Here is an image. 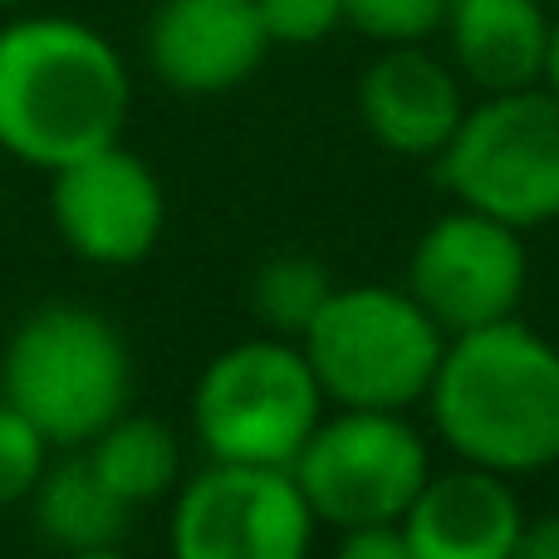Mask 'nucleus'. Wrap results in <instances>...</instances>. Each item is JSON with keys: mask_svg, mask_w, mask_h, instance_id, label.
<instances>
[{"mask_svg": "<svg viewBox=\"0 0 559 559\" xmlns=\"http://www.w3.org/2000/svg\"><path fill=\"white\" fill-rule=\"evenodd\" d=\"M10 5H20V0H0V10H10Z\"/></svg>", "mask_w": 559, "mask_h": 559, "instance_id": "nucleus-25", "label": "nucleus"}, {"mask_svg": "<svg viewBox=\"0 0 559 559\" xmlns=\"http://www.w3.org/2000/svg\"><path fill=\"white\" fill-rule=\"evenodd\" d=\"M344 25L373 45H423L442 29L447 0H338Z\"/></svg>", "mask_w": 559, "mask_h": 559, "instance_id": "nucleus-18", "label": "nucleus"}, {"mask_svg": "<svg viewBox=\"0 0 559 559\" xmlns=\"http://www.w3.org/2000/svg\"><path fill=\"white\" fill-rule=\"evenodd\" d=\"M545 5H559V0H545Z\"/></svg>", "mask_w": 559, "mask_h": 559, "instance_id": "nucleus-26", "label": "nucleus"}, {"mask_svg": "<svg viewBox=\"0 0 559 559\" xmlns=\"http://www.w3.org/2000/svg\"><path fill=\"white\" fill-rule=\"evenodd\" d=\"M334 295V280L329 271L314 261V255H275V261H265L261 271L251 280V305L255 314H261V324L271 329L280 338H299L309 324H314V314L324 309V299Z\"/></svg>", "mask_w": 559, "mask_h": 559, "instance_id": "nucleus-17", "label": "nucleus"}, {"mask_svg": "<svg viewBox=\"0 0 559 559\" xmlns=\"http://www.w3.org/2000/svg\"><path fill=\"white\" fill-rule=\"evenodd\" d=\"M35 521L49 540L64 555L94 550V545H118L128 531V506L108 491L94 476L84 452H69L64 462H55L35 486Z\"/></svg>", "mask_w": 559, "mask_h": 559, "instance_id": "nucleus-16", "label": "nucleus"}, {"mask_svg": "<svg viewBox=\"0 0 559 559\" xmlns=\"http://www.w3.org/2000/svg\"><path fill=\"white\" fill-rule=\"evenodd\" d=\"M427 413L456 462L496 476L559 466V348L521 319L447 338Z\"/></svg>", "mask_w": 559, "mask_h": 559, "instance_id": "nucleus-2", "label": "nucleus"}, {"mask_svg": "<svg viewBox=\"0 0 559 559\" xmlns=\"http://www.w3.org/2000/svg\"><path fill=\"white\" fill-rule=\"evenodd\" d=\"M462 74L423 45H383L358 74V118L397 157H437L462 123Z\"/></svg>", "mask_w": 559, "mask_h": 559, "instance_id": "nucleus-12", "label": "nucleus"}, {"mask_svg": "<svg viewBox=\"0 0 559 559\" xmlns=\"http://www.w3.org/2000/svg\"><path fill=\"white\" fill-rule=\"evenodd\" d=\"M314 511L285 466L212 462L173 496V559H309Z\"/></svg>", "mask_w": 559, "mask_h": 559, "instance_id": "nucleus-8", "label": "nucleus"}, {"mask_svg": "<svg viewBox=\"0 0 559 559\" xmlns=\"http://www.w3.org/2000/svg\"><path fill=\"white\" fill-rule=\"evenodd\" d=\"M271 45H319L344 25L338 0H255Z\"/></svg>", "mask_w": 559, "mask_h": 559, "instance_id": "nucleus-20", "label": "nucleus"}, {"mask_svg": "<svg viewBox=\"0 0 559 559\" xmlns=\"http://www.w3.org/2000/svg\"><path fill=\"white\" fill-rule=\"evenodd\" d=\"M442 29L456 74L472 79L481 94H511L545 79V0H447Z\"/></svg>", "mask_w": 559, "mask_h": 559, "instance_id": "nucleus-14", "label": "nucleus"}, {"mask_svg": "<svg viewBox=\"0 0 559 559\" xmlns=\"http://www.w3.org/2000/svg\"><path fill=\"white\" fill-rule=\"evenodd\" d=\"M525 285H531L525 231L466 206L437 216L417 236L407 261V295L447 329V338L515 319Z\"/></svg>", "mask_w": 559, "mask_h": 559, "instance_id": "nucleus-9", "label": "nucleus"}, {"mask_svg": "<svg viewBox=\"0 0 559 559\" xmlns=\"http://www.w3.org/2000/svg\"><path fill=\"white\" fill-rule=\"evenodd\" d=\"M265 55L271 35L255 0H163L147 20V64L187 98L231 94Z\"/></svg>", "mask_w": 559, "mask_h": 559, "instance_id": "nucleus-11", "label": "nucleus"}, {"mask_svg": "<svg viewBox=\"0 0 559 559\" xmlns=\"http://www.w3.org/2000/svg\"><path fill=\"white\" fill-rule=\"evenodd\" d=\"M69 559H128L118 545H94V550H74Z\"/></svg>", "mask_w": 559, "mask_h": 559, "instance_id": "nucleus-24", "label": "nucleus"}, {"mask_svg": "<svg viewBox=\"0 0 559 559\" xmlns=\"http://www.w3.org/2000/svg\"><path fill=\"white\" fill-rule=\"evenodd\" d=\"M545 88L559 98V15H550V49H545Z\"/></svg>", "mask_w": 559, "mask_h": 559, "instance_id": "nucleus-23", "label": "nucleus"}, {"mask_svg": "<svg viewBox=\"0 0 559 559\" xmlns=\"http://www.w3.org/2000/svg\"><path fill=\"white\" fill-rule=\"evenodd\" d=\"M289 476L319 525H397L432 476V456L403 413L338 407L334 417H319Z\"/></svg>", "mask_w": 559, "mask_h": 559, "instance_id": "nucleus-7", "label": "nucleus"}, {"mask_svg": "<svg viewBox=\"0 0 559 559\" xmlns=\"http://www.w3.org/2000/svg\"><path fill=\"white\" fill-rule=\"evenodd\" d=\"M511 559H559V511L525 521L521 535H515Z\"/></svg>", "mask_w": 559, "mask_h": 559, "instance_id": "nucleus-22", "label": "nucleus"}, {"mask_svg": "<svg viewBox=\"0 0 559 559\" xmlns=\"http://www.w3.org/2000/svg\"><path fill=\"white\" fill-rule=\"evenodd\" d=\"M49 222L79 261L128 271L163 241L167 197L143 157L123 143H108L49 173Z\"/></svg>", "mask_w": 559, "mask_h": 559, "instance_id": "nucleus-10", "label": "nucleus"}, {"mask_svg": "<svg viewBox=\"0 0 559 559\" xmlns=\"http://www.w3.org/2000/svg\"><path fill=\"white\" fill-rule=\"evenodd\" d=\"M0 397L39 427L49 447L79 452L128 413L133 354L98 309L39 305L0 348Z\"/></svg>", "mask_w": 559, "mask_h": 559, "instance_id": "nucleus-3", "label": "nucleus"}, {"mask_svg": "<svg viewBox=\"0 0 559 559\" xmlns=\"http://www.w3.org/2000/svg\"><path fill=\"white\" fill-rule=\"evenodd\" d=\"M397 525L413 559H511L525 511L511 491V476L462 462L456 472L427 476Z\"/></svg>", "mask_w": 559, "mask_h": 559, "instance_id": "nucleus-13", "label": "nucleus"}, {"mask_svg": "<svg viewBox=\"0 0 559 559\" xmlns=\"http://www.w3.org/2000/svg\"><path fill=\"white\" fill-rule=\"evenodd\" d=\"M133 79L114 39L74 15H25L0 25V153L59 173L123 143Z\"/></svg>", "mask_w": 559, "mask_h": 559, "instance_id": "nucleus-1", "label": "nucleus"}, {"mask_svg": "<svg viewBox=\"0 0 559 559\" xmlns=\"http://www.w3.org/2000/svg\"><path fill=\"white\" fill-rule=\"evenodd\" d=\"M324 417V388L299 338H246L202 368L192 388V432L212 462L295 466Z\"/></svg>", "mask_w": 559, "mask_h": 559, "instance_id": "nucleus-5", "label": "nucleus"}, {"mask_svg": "<svg viewBox=\"0 0 559 559\" xmlns=\"http://www.w3.org/2000/svg\"><path fill=\"white\" fill-rule=\"evenodd\" d=\"M324 403L358 413H407L447 354V329L407 295V285H334L314 324L299 334Z\"/></svg>", "mask_w": 559, "mask_h": 559, "instance_id": "nucleus-4", "label": "nucleus"}, {"mask_svg": "<svg viewBox=\"0 0 559 559\" xmlns=\"http://www.w3.org/2000/svg\"><path fill=\"white\" fill-rule=\"evenodd\" d=\"M94 466V476L128 506L143 511L157 506L182 486V442L163 417L147 413H123L104 427L88 447H79Z\"/></svg>", "mask_w": 559, "mask_h": 559, "instance_id": "nucleus-15", "label": "nucleus"}, {"mask_svg": "<svg viewBox=\"0 0 559 559\" xmlns=\"http://www.w3.org/2000/svg\"><path fill=\"white\" fill-rule=\"evenodd\" d=\"M49 452L55 447L45 442V432L0 397V511L35 496L39 476L49 472Z\"/></svg>", "mask_w": 559, "mask_h": 559, "instance_id": "nucleus-19", "label": "nucleus"}, {"mask_svg": "<svg viewBox=\"0 0 559 559\" xmlns=\"http://www.w3.org/2000/svg\"><path fill=\"white\" fill-rule=\"evenodd\" d=\"M437 182L515 231L559 222V98L545 84L486 94L437 153Z\"/></svg>", "mask_w": 559, "mask_h": 559, "instance_id": "nucleus-6", "label": "nucleus"}, {"mask_svg": "<svg viewBox=\"0 0 559 559\" xmlns=\"http://www.w3.org/2000/svg\"><path fill=\"white\" fill-rule=\"evenodd\" d=\"M334 559H413L403 525H354L338 535Z\"/></svg>", "mask_w": 559, "mask_h": 559, "instance_id": "nucleus-21", "label": "nucleus"}]
</instances>
